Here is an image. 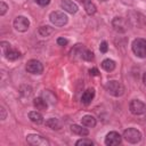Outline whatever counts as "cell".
<instances>
[{
    "label": "cell",
    "instance_id": "1",
    "mask_svg": "<svg viewBox=\"0 0 146 146\" xmlns=\"http://www.w3.org/2000/svg\"><path fill=\"white\" fill-rule=\"evenodd\" d=\"M105 89L110 95H112L114 97H120L124 94V86L116 80L108 81L105 86Z\"/></svg>",
    "mask_w": 146,
    "mask_h": 146
},
{
    "label": "cell",
    "instance_id": "2",
    "mask_svg": "<svg viewBox=\"0 0 146 146\" xmlns=\"http://www.w3.org/2000/svg\"><path fill=\"white\" fill-rule=\"evenodd\" d=\"M131 48H132L133 54L137 57H140V58L146 57V39L138 38V39L133 40Z\"/></svg>",
    "mask_w": 146,
    "mask_h": 146
},
{
    "label": "cell",
    "instance_id": "3",
    "mask_svg": "<svg viewBox=\"0 0 146 146\" xmlns=\"http://www.w3.org/2000/svg\"><path fill=\"white\" fill-rule=\"evenodd\" d=\"M123 137H124V139L128 143H130V144H137L141 139V133L136 128H128V129H125L123 131Z\"/></svg>",
    "mask_w": 146,
    "mask_h": 146
},
{
    "label": "cell",
    "instance_id": "4",
    "mask_svg": "<svg viewBox=\"0 0 146 146\" xmlns=\"http://www.w3.org/2000/svg\"><path fill=\"white\" fill-rule=\"evenodd\" d=\"M49 19L56 26H64L67 23V16L63 11H52L49 15Z\"/></svg>",
    "mask_w": 146,
    "mask_h": 146
},
{
    "label": "cell",
    "instance_id": "5",
    "mask_svg": "<svg viewBox=\"0 0 146 146\" xmlns=\"http://www.w3.org/2000/svg\"><path fill=\"white\" fill-rule=\"evenodd\" d=\"M129 110L133 115H141L146 112V105L139 99H133L129 104Z\"/></svg>",
    "mask_w": 146,
    "mask_h": 146
},
{
    "label": "cell",
    "instance_id": "6",
    "mask_svg": "<svg viewBox=\"0 0 146 146\" xmlns=\"http://www.w3.org/2000/svg\"><path fill=\"white\" fill-rule=\"evenodd\" d=\"M25 68L29 73H32V74H41L43 72V66H42L41 62H39L36 59H30L26 63Z\"/></svg>",
    "mask_w": 146,
    "mask_h": 146
},
{
    "label": "cell",
    "instance_id": "7",
    "mask_svg": "<svg viewBox=\"0 0 146 146\" xmlns=\"http://www.w3.org/2000/svg\"><path fill=\"white\" fill-rule=\"evenodd\" d=\"M30 26V21L25 16H17L14 19V27L18 32H25L27 31Z\"/></svg>",
    "mask_w": 146,
    "mask_h": 146
},
{
    "label": "cell",
    "instance_id": "8",
    "mask_svg": "<svg viewBox=\"0 0 146 146\" xmlns=\"http://www.w3.org/2000/svg\"><path fill=\"white\" fill-rule=\"evenodd\" d=\"M113 29L119 33H124L128 30V22L122 17H114L112 21Z\"/></svg>",
    "mask_w": 146,
    "mask_h": 146
},
{
    "label": "cell",
    "instance_id": "9",
    "mask_svg": "<svg viewBox=\"0 0 146 146\" xmlns=\"http://www.w3.org/2000/svg\"><path fill=\"white\" fill-rule=\"evenodd\" d=\"M26 141L30 145H33V146H46V145H49V141L46 138H43L42 136H39V135H29L26 137Z\"/></svg>",
    "mask_w": 146,
    "mask_h": 146
},
{
    "label": "cell",
    "instance_id": "10",
    "mask_svg": "<svg viewBox=\"0 0 146 146\" xmlns=\"http://www.w3.org/2000/svg\"><path fill=\"white\" fill-rule=\"evenodd\" d=\"M121 136L119 132L116 131H111L106 135L105 137V144L107 146H115V145H119L121 143Z\"/></svg>",
    "mask_w": 146,
    "mask_h": 146
},
{
    "label": "cell",
    "instance_id": "11",
    "mask_svg": "<svg viewBox=\"0 0 146 146\" xmlns=\"http://www.w3.org/2000/svg\"><path fill=\"white\" fill-rule=\"evenodd\" d=\"M129 21L131 22V24H133L135 26H138V27H143L146 24V18L140 13H136V11L130 13Z\"/></svg>",
    "mask_w": 146,
    "mask_h": 146
},
{
    "label": "cell",
    "instance_id": "12",
    "mask_svg": "<svg viewBox=\"0 0 146 146\" xmlns=\"http://www.w3.org/2000/svg\"><path fill=\"white\" fill-rule=\"evenodd\" d=\"M60 6L65 11H67L70 14H75L78 11V5L71 0H62Z\"/></svg>",
    "mask_w": 146,
    "mask_h": 146
},
{
    "label": "cell",
    "instance_id": "13",
    "mask_svg": "<svg viewBox=\"0 0 146 146\" xmlns=\"http://www.w3.org/2000/svg\"><path fill=\"white\" fill-rule=\"evenodd\" d=\"M94 97H95V89L89 88V89H87V90L82 94V96H81V102H82V104H84V105H89V104L91 103V100L94 99Z\"/></svg>",
    "mask_w": 146,
    "mask_h": 146
},
{
    "label": "cell",
    "instance_id": "14",
    "mask_svg": "<svg viewBox=\"0 0 146 146\" xmlns=\"http://www.w3.org/2000/svg\"><path fill=\"white\" fill-rule=\"evenodd\" d=\"M33 105H34V107H35L38 111H46L47 107H48V103H47L42 97L34 98V100H33Z\"/></svg>",
    "mask_w": 146,
    "mask_h": 146
},
{
    "label": "cell",
    "instance_id": "15",
    "mask_svg": "<svg viewBox=\"0 0 146 146\" xmlns=\"http://www.w3.org/2000/svg\"><path fill=\"white\" fill-rule=\"evenodd\" d=\"M29 119L33 122V123H36V124H41L43 122V116L40 112L38 111H32L29 113Z\"/></svg>",
    "mask_w": 146,
    "mask_h": 146
},
{
    "label": "cell",
    "instance_id": "16",
    "mask_svg": "<svg viewBox=\"0 0 146 146\" xmlns=\"http://www.w3.org/2000/svg\"><path fill=\"white\" fill-rule=\"evenodd\" d=\"M71 131L78 136H88L89 135V131L88 129L86 128H82V125H79V124H72L71 125Z\"/></svg>",
    "mask_w": 146,
    "mask_h": 146
},
{
    "label": "cell",
    "instance_id": "17",
    "mask_svg": "<svg viewBox=\"0 0 146 146\" xmlns=\"http://www.w3.org/2000/svg\"><path fill=\"white\" fill-rule=\"evenodd\" d=\"M81 122H82V125L88 127V128H92L96 125V119L92 115H84L81 119Z\"/></svg>",
    "mask_w": 146,
    "mask_h": 146
},
{
    "label": "cell",
    "instance_id": "18",
    "mask_svg": "<svg viewBox=\"0 0 146 146\" xmlns=\"http://www.w3.org/2000/svg\"><path fill=\"white\" fill-rule=\"evenodd\" d=\"M102 67L106 71V72H112L114 68H115V62L107 58V59H104L102 62Z\"/></svg>",
    "mask_w": 146,
    "mask_h": 146
},
{
    "label": "cell",
    "instance_id": "19",
    "mask_svg": "<svg viewBox=\"0 0 146 146\" xmlns=\"http://www.w3.org/2000/svg\"><path fill=\"white\" fill-rule=\"evenodd\" d=\"M46 125L49 127V128L52 129V130H58V129H60V122H59L57 119H55V117L48 119V120L46 121Z\"/></svg>",
    "mask_w": 146,
    "mask_h": 146
},
{
    "label": "cell",
    "instance_id": "20",
    "mask_svg": "<svg viewBox=\"0 0 146 146\" xmlns=\"http://www.w3.org/2000/svg\"><path fill=\"white\" fill-rule=\"evenodd\" d=\"M83 6H84V10H86V13H87L88 15H94V14L96 13V10H97L95 3L91 2V0L86 1V2L83 3Z\"/></svg>",
    "mask_w": 146,
    "mask_h": 146
},
{
    "label": "cell",
    "instance_id": "21",
    "mask_svg": "<svg viewBox=\"0 0 146 146\" xmlns=\"http://www.w3.org/2000/svg\"><path fill=\"white\" fill-rule=\"evenodd\" d=\"M19 56H21L19 51L16 50V49H11V48H10V49L6 52V55H5V57H6L8 60H16V59L19 58Z\"/></svg>",
    "mask_w": 146,
    "mask_h": 146
},
{
    "label": "cell",
    "instance_id": "22",
    "mask_svg": "<svg viewBox=\"0 0 146 146\" xmlns=\"http://www.w3.org/2000/svg\"><path fill=\"white\" fill-rule=\"evenodd\" d=\"M42 98L47 102V103H50V104H55L56 103V97L52 92L48 91V90H44L42 92Z\"/></svg>",
    "mask_w": 146,
    "mask_h": 146
},
{
    "label": "cell",
    "instance_id": "23",
    "mask_svg": "<svg viewBox=\"0 0 146 146\" xmlns=\"http://www.w3.org/2000/svg\"><path fill=\"white\" fill-rule=\"evenodd\" d=\"M52 32H54V29L50 27V26H48V25L39 27V34H40L41 36H48V35L51 34Z\"/></svg>",
    "mask_w": 146,
    "mask_h": 146
},
{
    "label": "cell",
    "instance_id": "24",
    "mask_svg": "<svg viewBox=\"0 0 146 146\" xmlns=\"http://www.w3.org/2000/svg\"><path fill=\"white\" fill-rule=\"evenodd\" d=\"M81 57H82L84 60L90 62V60H92V59H94V52H92L91 50H89V49H84V50L82 51Z\"/></svg>",
    "mask_w": 146,
    "mask_h": 146
},
{
    "label": "cell",
    "instance_id": "25",
    "mask_svg": "<svg viewBox=\"0 0 146 146\" xmlns=\"http://www.w3.org/2000/svg\"><path fill=\"white\" fill-rule=\"evenodd\" d=\"M76 146H92L94 143L90 140V139H80L75 143Z\"/></svg>",
    "mask_w": 146,
    "mask_h": 146
},
{
    "label": "cell",
    "instance_id": "26",
    "mask_svg": "<svg viewBox=\"0 0 146 146\" xmlns=\"http://www.w3.org/2000/svg\"><path fill=\"white\" fill-rule=\"evenodd\" d=\"M0 47H1V51H2V55L5 56L6 55V52L11 48L10 47V44L8 43V42H5V41H2L1 43H0Z\"/></svg>",
    "mask_w": 146,
    "mask_h": 146
},
{
    "label": "cell",
    "instance_id": "27",
    "mask_svg": "<svg viewBox=\"0 0 146 146\" xmlns=\"http://www.w3.org/2000/svg\"><path fill=\"white\" fill-rule=\"evenodd\" d=\"M7 9H8V6H7L3 1H1V2H0V15H1V16H3V15L6 14Z\"/></svg>",
    "mask_w": 146,
    "mask_h": 146
},
{
    "label": "cell",
    "instance_id": "28",
    "mask_svg": "<svg viewBox=\"0 0 146 146\" xmlns=\"http://www.w3.org/2000/svg\"><path fill=\"white\" fill-rule=\"evenodd\" d=\"M99 50H100L102 52H107V50H108V44H107L106 41H103V42L100 43V46H99Z\"/></svg>",
    "mask_w": 146,
    "mask_h": 146
},
{
    "label": "cell",
    "instance_id": "29",
    "mask_svg": "<svg viewBox=\"0 0 146 146\" xmlns=\"http://www.w3.org/2000/svg\"><path fill=\"white\" fill-rule=\"evenodd\" d=\"M67 42H68V40L65 39V38H58V39H57V43H58L59 46H66Z\"/></svg>",
    "mask_w": 146,
    "mask_h": 146
},
{
    "label": "cell",
    "instance_id": "30",
    "mask_svg": "<svg viewBox=\"0 0 146 146\" xmlns=\"http://www.w3.org/2000/svg\"><path fill=\"white\" fill-rule=\"evenodd\" d=\"M38 5H40V6H42V7H44V6H47V5H49V2H50V0H34Z\"/></svg>",
    "mask_w": 146,
    "mask_h": 146
},
{
    "label": "cell",
    "instance_id": "31",
    "mask_svg": "<svg viewBox=\"0 0 146 146\" xmlns=\"http://www.w3.org/2000/svg\"><path fill=\"white\" fill-rule=\"evenodd\" d=\"M89 73H90V75H94V76H97V75L99 74V72H98V70H97L96 67L90 68V70H89Z\"/></svg>",
    "mask_w": 146,
    "mask_h": 146
},
{
    "label": "cell",
    "instance_id": "32",
    "mask_svg": "<svg viewBox=\"0 0 146 146\" xmlns=\"http://www.w3.org/2000/svg\"><path fill=\"white\" fill-rule=\"evenodd\" d=\"M0 112H1V116H0V119L1 120H5L6 119V116H7V112H6V110H5V107H0Z\"/></svg>",
    "mask_w": 146,
    "mask_h": 146
},
{
    "label": "cell",
    "instance_id": "33",
    "mask_svg": "<svg viewBox=\"0 0 146 146\" xmlns=\"http://www.w3.org/2000/svg\"><path fill=\"white\" fill-rule=\"evenodd\" d=\"M143 81H144V84L146 86V72L144 73V76H143Z\"/></svg>",
    "mask_w": 146,
    "mask_h": 146
},
{
    "label": "cell",
    "instance_id": "34",
    "mask_svg": "<svg viewBox=\"0 0 146 146\" xmlns=\"http://www.w3.org/2000/svg\"><path fill=\"white\" fill-rule=\"evenodd\" d=\"M79 1H80L81 3H84V2H86V1H88V0H79Z\"/></svg>",
    "mask_w": 146,
    "mask_h": 146
},
{
    "label": "cell",
    "instance_id": "35",
    "mask_svg": "<svg viewBox=\"0 0 146 146\" xmlns=\"http://www.w3.org/2000/svg\"><path fill=\"white\" fill-rule=\"evenodd\" d=\"M99 1H106V0H99Z\"/></svg>",
    "mask_w": 146,
    "mask_h": 146
}]
</instances>
